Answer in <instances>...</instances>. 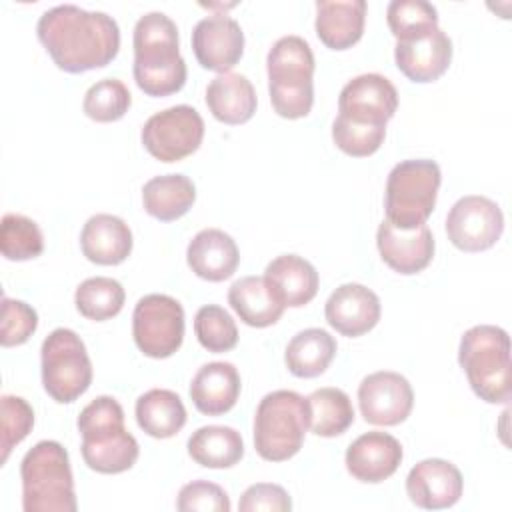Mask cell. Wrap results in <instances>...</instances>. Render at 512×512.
I'll return each instance as SVG.
<instances>
[{"instance_id": "1", "label": "cell", "mask_w": 512, "mask_h": 512, "mask_svg": "<svg viewBox=\"0 0 512 512\" xmlns=\"http://www.w3.org/2000/svg\"><path fill=\"white\" fill-rule=\"evenodd\" d=\"M36 34L54 64L70 74L104 68L120 50L118 22L106 12L84 10L76 4L46 10Z\"/></svg>"}, {"instance_id": "2", "label": "cell", "mask_w": 512, "mask_h": 512, "mask_svg": "<svg viewBox=\"0 0 512 512\" xmlns=\"http://www.w3.org/2000/svg\"><path fill=\"white\" fill-rule=\"evenodd\" d=\"M134 80L154 98L170 96L186 84V62L180 56L178 28L164 12H148L134 26Z\"/></svg>"}, {"instance_id": "3", "label": "cell", "mask_w": 512, "mask_h": 512, "mask_svg": "<svg viewBox=\"0 0 512 512\" xmlns=\"http://www.w3.org/2000/svg\"><path fill=\"white\" fill-rule=\"evenodd\" d=\"M82 458L90 470L120 474L130 470L140 454L136 438L124 426V410L112 396H98L78 416Z\"/></svg>"}, {"instance_id": "4", "label": "cell", "mask_w": 512, "mask_h": 512, "mask_svg": "<svg viewBox=\"0 0 512 512\" xmlns=\"http://www.w3.org/2000/svg\"><path fill=\"white\" fill-rule=\"evenodd\" d=\"M268 92L278 116L296 120L308 116L314 104V54L300 36L278 38L266 56Z\"/></svg>"}, {"instance_id": "5", "label": "cell", "mask_w": 512, "mask_h": 512, "mask_svg": "<svg viewBox=\"0 0 512 512\" xmlns=\"http://www.w3.org/2000/svg\"><path fill=\"white\" fill-rule=\"evenodd\" d=\"M458 362L480 400L488 404L510 400V338L504 328L478 324L466 330L460 338Z\"/></svg>"}, {"instance_id": "6", "label": "cell", "mask_w": 512, "mask_h": 512, "mask_svg": "<svg viewBox=\"0 0 512 512\" xmlns=\"http://www.w3.org/2000/svg\"><path fill=\"white\" fill-rule=\"evenodd\" d=\"M24 512H74L78 508L66 448L40 440L20 462Z\"/></svg>"}, {"instance_id": "7", "label": "cell", "mask_w": 512, "mask_h": 512, "mask_svg": "<svg viewBox=\"0 0 512 512\" xmlns=\"http://www.w3.org/2000/svg\"><path fill=\"white\" fill-rule=\"evenodd\" d=\"M310 426V406L294 390L268 392L254 414V448L268 462H284L300 452Z\"/></svg>"}, {"instance_id": "8", "label": "cell", "mask_w": 512, "mask_h": 512, "mask_svg": "<svg viewBox=\"0 0 512 512\" xmlns=\"http://www.w3.org/2000/svg\"><path fill=\"white\" fill-rule=\"evenodd\" d=\"M442 182L440 166L428 158L398 162L386 180V220L396 228H418L426 224Z\"/></svg>"}, {"instance_id": "9", "label": "cell", "mask_w": 512, "mask_h": 512, "mask_svg": "<svg viewBox=\"0 0 512 512\" xmlns=\"http://www.w3.org/2000/svg\"><path fill=\"white\" fill-rule=\"evenodd\" d=\"M42 386L58 404H70L92 384V362L82 338L70 328L52 330L40 348Z\"/></svg>"}, {"instance_id": "10", "label": "cell", "mask_w": 512, "mask_h": 512, "mask_svg": "<svg viewBox=\"0 0 512 512\" xmlns=\"http://www.w3.org/2000/svg\"><path fill=\"white\" fill-rule=\"evenodd\" d=\"M132 336L150 358L172 356L184 340V308L168 294L142 296L132 312Z\"/></svg>"}, {"instance_id": "11", "label": "cell", "mask_w": 512, "mask_h": 512, "mask_svg": "<svg viewBox=\"0 0 512 512\" xmlns=\"http://www.w3.org/2000/svg\"><path fill=\"white\" fill-rule=\"evenodd\" d=\"M142 144L160 162H178L194 154L204 138V120L188 104L152 114L142 126Z\"/></svg>"}, {"instance_id": "12", "label": "cell", "mask_w": 512, "mask_h": 512, "mask_svg": "<svg viewBox=\"0 0 512 512\" xmlns=\"http://www.w3.org/2000/svg\"><path fill=\"white\" fill-rule=\"evenodd\" d=\"M504 230L500 206L478 194L462 196L446 216L448 240L462 252H482L492 248Z\"/></svg>"}, {"instance_id": "13", "label": "cell", "mask_w": 512, "mask_h": 512, "mask_svg": "<svg viewBox=\"0 0 512 512\" xmlns=\"http://www.w3.org/2000/svg\"><path fill=\"white\" fill-rule=\"evenodd\" d=\"M398 108L394 84L376 72L360 74L344 84L338 96V116L370 126H386Z\"/></svg>"}, {"instance_id": "14", "label": "cell", "mask_w": 512, "mask_h": 512, "mask_svg": "<svg viewBox=\"0 0 512 512\" xmlns=\"http://www.w3.org/2000/svg\"><path fill=\"white\" fill-rule=\"evenodd\" d=\"M358 404L368 424L396 426L410 416L414 392L402 374L380 370L360 382Z\"/></svg>"}, {"instance_id": "15", "label": "cell", "mask_w": 512, "mask_h": 512, "mask_svg": "<svg viewBox=\"0 0 512 512\" xmlns=\"http://www.w3.org/2000/svg\"><path fill=\"white\" fill-rule=\"evenodd\" d=\"M192 50L202 68L218 74L230 72L244 54V32L226 14L206 16L192 30Z\"/></svg>"}, {"instance_id": "16", "label": "cell", "mask_w": 512, "mask_h": 512, "mask_svg": "<svg viewBox=\"0 0 512 512\" xmlns=\"http://www.w3.org/2000/svg\"><path fill=\"white\" fill-rule=\"evenodd\" d=\"M394 60L398 70L412 82H434L450 66L452 40L442 28H430L422 34L396 40Z\"/></svg>"}, {"instance_id": "17", "label": "cell", "mask_w": 512, "mask_h": 512, "mask_svg": "<svg viewBox=\"0 0 512 512\" xmlns=\"http://www.w3.org/2000/svg\"><path fill=\"white\" fill-rule=\"evenodd\" d=\"M464 490L460 470L442 458H426L412 466L406 476L408 498L426 510H442L454 506Z\"/></svg>"}, {"instance_id": "18", "label": "cell", "mask_w": 512, "mask_h": 512, "mask_svg": "<svg viewBox=\"0 0 512 512\" xmlns=\"http://www.w3.org/2000/svg\"><path fill=\"white\" fill-rule=\"evenodd\" d=\"M380 298L370 288L348 282L338 286L324 306L326 322L342 336L358 338L380 320Z\"/></svg>"}, {"instance_id": "19", "label": "cell", "mask_w": 512, "mask_h": 512, "mask_svg": "<svg viewBox=\"0 0 512 512\" xmlns=\"http://www.w3.org/2000/svg\"><path fill=\"white\" fill-rule=\"evenodd\" d=\"M376 246L382 260L404 276L422 272L434 256V236L426 224L404 230L382 220L376 232Z\"/></svg>"}, {"instance_id": "20", "label": "cell", "mask_w": 512, "mask_h": 512, "mask_svg": "<svg viewBox=\"0 0 512 512\" xmlns=\"http://www.w3.org/2000/svg\"><path fill=\"white\" fill-rule=\"evenodd\" d=\"M402 456H404L402 446L392 434L372 430L358 436L348 446L344 462H346V470L356 480L378 484L390 478L398 470Z\"/></svg>"}, {"instance_id": "21", "label": "cell", "mask_w": 512, "mask_h": 512, "mask_svg": "<svg viewBox=\"0 0 512 512\" xmlns=\"http://www.w3.org/2000/svg\"><path fill=\"white\" fill-rule=\"evenodd\" d=\"M186 260L198 278L222 282L236 272L240 252L230 234L218 228H204L190 240Z\"/></svg>"}, {"instance_id": "22", "label": "cell", "mask_w": 512, "mask_h": 512, "mask_svg": "<svg viewBox=\"0 0 512 512\" xmlns=\"http://www.w3.org/2000/svg\"><path fill=\"white\" fill-rule=\"evenodd\" d=\"M132 230L114 214H94L80 232L82 254L102 266L122 264L132 252Z\"/></svg>"}, {"instance_id": "23", "label": "cell", "mask_w": 512, "mask_h": 512, "mask_svg": "<svg viewBox=\"0 0 512 512\" xmlns=\"http://www.w3.org/2000/svg\"><path fill=\"white\" fill-rule=\"evenodd\" d=\"M242 390L240 374L230 362H208L190 382V398L198 412L220 416L234 408Z\"/></svg>"}, {"instance_id": "24", "label": "cell", "mask_w": 512, "mask_h": 512, "mask_svg": "<svg viewBox=\"0 0 512 512\" xmlns=\"http://www.w3.org/2000/svg\"><path fill=\"white\" fill-rule=\"evenodd\" d=\"M264 280L286 308L306 306L316 296L320 284L316 268L298 254L276 256L266 266Z\"/></svg>"}, {"instance_id": "25", "label": "cell", "mask_w": 512, "mask_h": 512, "mask_svg": "<svg viewBox=\"0 0 512 512\" xmlns=\"http://www.w3.org/2000/svg\"><path fill=\"white\" fill-rule=\"evenodd\" d=\"M366 2L364 0H318L316 2V34L320 42L332 50L354 46L364 32Z\"/></svg>"}, {"instance_id": "26", "label": "cell", "mask_w": 512, "mask_h": 512, "mask_svg": "<svg viewBox=\"0 0 512 512\" xmlns=\"http://www.w3.org/2000/svg\"><path fill=\"white\" fill-rule=\"evenodd\" d=\"M256 90L252 82L238 72L214 76L206 88V106L212 116L224 124H244L256 112Z\"/></svg>"}, {"instance_id": "27", "label": "cell", "mask_w": 512, "mask_h": 512, "mask_svg": "<svg viewBox=\"0 0 512 512\" xmlns=\"http://www.w3.org/2000/svg\"><path fill=\"white\" fill-rule=\"evenodd\" d=\"M228 304L252 328H266L280 320L284 304L274 296L264 276H244L228 288Z\"/></svg>"}, {"instance_id": "28", "label": "cell", "mask_w": 512, "mask_h": 512, "mask_svg": "<svg viewBox=\"0 0 512 512\" xmlns=\"http://www.w3.org/2000/svg\"><path fill=\"white\" fill-rule=\"evenodd\" d=\"M196 200V186L184 174H164L150 178L142 188L144 210L160 220L172 222L182 218Z\"/></svg>"}, {"instance_id": "29", "label": "cell", "mask_w": 512, "mask_h": 512, "mask_svg": "<svg viewBox=\"0 0 512 512\" xmlns=\"http://www.w3.org/2000/svg\"><path fill=\"white\" fill-rule=\"evenodd\" d=\"M136 422L152 438H172L186 424L182 398L166 388H152L136 400Z\"/></svg>"}, {"instance_id": "30", "label": "cell", "mask_w": 512, "mask_h": 512, "mask_svg": "<svg viewBox=\"0 0 512 512\" xmlns=\"http://www.w3.org/2000/svg\"><path fill=\"white\" fill-rule=\"evenodd\" d=\"M336 340L322 328H306L292 336L286 346V368L298 378L320 376L336 356Z\"/></svg>"}, {"instance_id": "31", "label": "cell", "mask_w": 512, "mask_h": 512, "mask_svg": "<svg viewBox=\"0 0 512 512\" xmlns=\"http://www.w3.org/2000/svg\"><path fill=\"white\" fill-rule=\"evenodd\" d=\"M190 458L204 468H230L244 456V440L230 426H202L188 438Z\"/></svg>"}, {"instance_id": "32", "label": "cell", "mask_w": 512, "mask_h": 512, "mask_svg": "<svg viewBox=\"0 0 512 512\" xmlns=\"http://www.w3.org/2000/svg\"><path fill=\"white\" fill-rule=\"evenodd\" d=\"M310 430L322 438L344 434L354 422V408L350 396L334 386L318 388L308 398Z\"/></svg>"}, {"instance_id": "33", "label": "cell", "mask_w": 512, "mask_h": 512, "mask_svg": "<svg viewBox=\"0 0 512 512\" xmlns=\"http://www.w3.org/2000/svg\"><path fill=\"white\" fill-rule=\"evenodd\" d=\"M126 300V292L122 284L108 276L86 278L74 294L76 310L94 322H104L114 318Z\"/></svg>"}, {"instance_id": "34", "label": "cell", "mask_w": 512, "mask_h": 512, "mask_svg": "<svg viewBox=\"0 0 512 512\" xmlns=\"http://www.w3.org/2000/svg\"><path fill=\"white\" fill-rule=\"evenodd\" d=\"M0 250L8 260H32L44 250L42 230L28 216L4 214L0 224Z\"/></svg>"}, {"instance_id": "35", "label": "cell", "mask_w": 512, "mask_h": 512, "mask_svg": "<svg viewBox=\"0 0 512 512\" xmlns=\"http://www.w3.org/2000/svg\"><path fill=\"white\" fill-rule=\"evenodd\" d=\"M132 104V94L118 78H104L94 82L82 102L84 114L94 122H116Z\"/></svg>"}, {"instance_id": "36", "label": "cell", "mask_w": 512, "mask_h": 512, "mask_svg": "<svg viewBox=\"0 0 512 512\" xmlns=\"http://www.w3.org/2000/svg\"><path fill=\"white\" fill-rule=\"evenodd\" d=\"M194 334L202 348L220 354L238 344V328L234 318L218 304H206L198 308L194 316Z\"/></svg>"}, {"instance_id": "37", "label": "cell", "mask_w": 512, "mask_h": 512, "mask_svg": "<svg viewBox=\"0 0 512 512\" xmlns=\"http://www.w3.org/2000/svg\"><path fill=\"white\" fill-rule=\"evenodd\" d=\"M388 28L396 40L422 34L438 26V10L426 0H392L386 10Z\"/></svg>"}, {"instance_id": "38", "label": "cell", "mask_w": 512, "mask_h": 512, "mask_svg": "<svg viewBox=\"0 0 512 512\" xmlns=\"http://www.w3.org/2000/svg\"><path fill=\"white\" fill-rule=\"evenodd\" d=\"M386 136V126H370L356 124L342 116H336L332 124V140L334 144L348 156L364 158L374 154Z\"/></svg>"}, {"instance_id": "39", "label": "cell", "mask_w": 512, "mask_h": 512, "mask_svg": "<svg viewBox=\"0 0 512 512\" xmlns=\"http://www.w3.org/2000/svg\"><path fill=\"white\" fill-rule=\"evenodd\" d=\"M34 426L32 406L14 394L2 396V464L8 460L12 448L20 444Z\"/></svg>"}, {"instance_id": "40", "label": "cell", "mask_w": 512, "mask_h": 512, "mask_svg": "<svg viewBox=\"0 0 512 512\" xmlns=\"http://www.w3.org/2000/svg\"><path fill=\"white\" fill-rule=\"evenodd\" d=\"M38 328V314L36 310L22 302L4 296L2 300V332L0 342L2 346H18L24 344Z\"/></svg>"}, {"instance_id": "41", "label": "cell", "mask_w": 512, "mask_h": 512, "mask_svg": "<svg viewBox=\"0 0 512 512\" xmlns=\"http://www.w3.org/2000/svg\"><path fill=\"white\" fill-rule=\"evenodd\" d=\"M176 508L180 512H228L230 498L226 490L208 480H192L178 492Z\"/></svg>"}, {"instance_id": "42", "label": "cell", "mask_w": 512, "mask_h": 512, "mask_svg": "<svg viewBox=\"0 0 512 512\" xmlns=\"http://www.w3.org/2000/svg\"><path fill=\"white\" fill-rule=\"evenodd\" d=\"M238 508L242 512H258V510L288 512L292 510V500L282 486L270 484V482H258L244 490V494L240 496Z\"/></svg>"}]
</instances>
